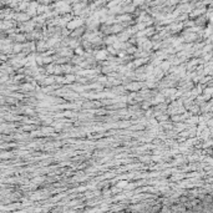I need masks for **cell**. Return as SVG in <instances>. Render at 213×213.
<instances>
[{
    "instance_id": "1",
    "label": "cell",
    "mask_w": 213,
    "mask_h": 213,
    "mask_svg": "<svg viewBox=\"0 0 213 213\" xmlns=\"http://www.w3.org/2000/svg\"><path fill=\"white\" fill-rule=\"evenodd\" d=\"M85 34H86V25H82V26L77 27V29L71 31L70 38L72 40H82V38L85 36Z\"/></svg>"
},
{
    "instance_id": "2",
    "label": "cell",
    "mask_w": 213,
    "mask_h": 213,
    "mask_svg": "<svg viewBox=\"0 0 213 213\" xmlns=\"http://www.w3.org/2000/svg\"><path fill=\"white\" fill-rule=\"evenodd\" d=\"M14 20L18 21L19 24H25L27 21H31V18L26 13H16L14 14Z\"/></svg>"
},
{
    "instance_id": "3",
    "label": "cell",
    "mask_w": 213,
    "mask_h": 213,
    "mask_svg": "<svg viewBox=\"0 0 213 213\" xmlns=\"http://www.w3.org/2000/svg\"><path fill=\"white\" fill-rule=\"evenodd\" d=\"M11 157H13V153H11V152H5V151L1 152V160H6V158L10 160Z\"/></svg>"
}]
</instances>
